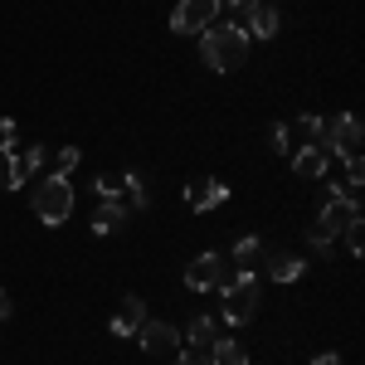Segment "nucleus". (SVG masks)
Instances as JSON below:
<instances>
[{
	"instance_id": "obj_1",
	"label": "nucleus",
	"mask_w": 365,
	"mask_h": 365,
	"mask_svg": "<svg viewBox=\"0 0 365 365\" xmlns=\"http://www.w3.org/2000/svg\"><path fill=\"white\" fill-rule=\"evenodd\" d=\"M200 58H205V68H215V73H234V68L249 58V34L234 25V20H220V25L200 29Z\"/></svg>"
},
{
	"instance_id": "obj_2",
	"label": "nucleus",
	"mask_w": 365,
	"mask_h": 365,
	"mask_svg": "<svg viewBox=\"0 0 365 365\" xmlns=\"http://www.w3.org/2000/svg\"><path fill=\"white\" fill-rule=\"evenodd\" d=\"M29 210H34L39 225H63L73 215V185H68V175H58V170L44 175L34 185V195H29Z\"/></svg>"
},
{
	"instance_id": "obj_3",
	"label": "nucleus",
	"mask_w": 365,
	"mask_h": 365,
	"mask_svg": "<svg viewBox=\"0 0 365 365\" xmlns=\"http://www.w3.org/2000/svg\"><path fill=\"white\" fill-rule=\"evenodd\" d=\"M220 302H225V322H229V327H244V322H253V317H258L263 292H258L253 268H244L239 278H225V282H220Z\"/></svg>"
},
{
	"instance_id": "obj_4",
	"label": "nucleus",
	"mask_w": 365,
	"mask_h": 365,
	"mask_svg": "<svg viewBox=\"0 0 365 365\" xmlns=\"http://www.w3.org/2000/svg\"><path fill=\"white\" fill-rule=\"evenodd\" d=\"M361 117L356 113H341V117H331V122H327V127H322V141H317V146H322V151H327V156H351V151H361Z\"/></svg>"
},
{
	"instance_id": "obj_5",
	"label": "nucleus",
	"mask_w": 365,
	"mask_h": 365,
	"mask_svg": "<svg viewBox=\"0 0 365 365\" xmlns=\"http://www.w3.org/2000/svg\"><path fill=\"white\" fill-rule=\"evenodd\" d=\"M215 15H220V0H180L170 10V29L175 34H200V29L215 25Z\"/></svg>"
},
{
	"instance_id": "obj_6",
	"label": "nucleus",
	"mask_w": 365,
	"mask_h": 365,
	"mask_svg": "<svg viewBox=\"0 0 365 365\" xmlns=\"http://www.w3.org/2000/svg\"><path fill=\"white\" fill-rule=\"evenodd\" d=\"M225 282V258L220 253H200L195 263L185 268V287L190 292H210V287H220Z\"/></svg>"
},
{
	"instance_id": "obj_7",
	"label": "nucleus",
	"mask_w": 365,
	"mask_h": 365,
	"mask_svg": "<svg viewBox=\"0 0 365 365\" xmlns=\"http://www.w3.org/2000/svg\"><path fill=\"white\" fill-rule=\"evenodd\" d=\"M317 225L327 229V234H331V239H336L341 229H351V225H361V205H356V200H327V205H322V215H317Z\"/></svg>"
},
{
	"instance_id": "obj_8",
	"label": "nucleus",
	"mask_w": 365,
	"mask_h": 365,
	"mask_svg": "<svg viewBox=\"0 0 365 365\" xmlns=\"http://www.w3.org/2000/svg\"><path fill=\"white\" fill-rule=\"evenodd\" d=\"M278 25H282V20H278V5H268V0H258L249 15L239 20V29H244L249 39H273V34H278Z\"/></svg>"
},
{
	"instance_id": "obj_9",
	"label": "nucleus",
	"mask_w": 365,
	"mask_h": 365,
	"mask_svg": "<svg viewBox=\"0 0 365 365\" xmlns=\"http://www.w3.org/2000/svg\"><path fill=\"white\" fill-rule=\"evenodd\" d=\"M225 200H229V185H225V180H195V185H185V205H190L195 215L220 210Z\"/></svg>"
},
{
	"instance_id": "obj_10",
	"label": "nucleus",
	"mask_w": 365,
	"mask_h": 365,
	"mask_svg": "<svg viewBox=\"0 0 365 365\" xmlns=\"http://www.w3.org/2000/svg\"><path fill=\"white\" fill-rule=\"evenodd\" d=\"M141 351H146V356H166V351H175V327H170V322H141Z\"/></svg>"
},
{
	"instance_id": "obj_11",
	"label": "nucleus",
	"mask_w": 365,
	"mask_h": 365,
	"mask_svg": "<svg viewBox=\"0 0 365 365\" xmlns=\"http://www.w3.org/2000/svg\"><path fill=\"white\" fill-rule=\"evenodd\" d=\"M141 322H146V302H141L137 292H132V297H122L117 312H113V331H117V336H137Z\"/></svg>"
},
{
	"instance_id": "obj_12",
	"label": "nucleus",
	"mask_w": 365,
	"mask_h": 365,
	"mask_svg": "<svg viewBox=\"0 0 365 365\" xmlns=\"http://www.w3.org/2000/svg\"><path fill=\"white\" fill-rule=\"evenodd\" d=\"M292 170H297L302 180H322V175L331 170V156H327L322 146H297V156H292Z\"/></svg>"
},
{
	"instance_id": "obj_13",
	"label": "nucleus",
	"mask_w": 365,
	"mask_h": 365,
	"mask_svg": "<svg viewBox=\"0 0 365 365\" xmlns=\"http://www.w3.org/2000/svg\"><path fill=\"white\" fill-rule=\"evenodd\" d=\"M122 225H127V205H122V200H98V215H93V234L103 239V234H117Z\"/></svg>"
},
{
	"instance_id": "obj_14",
	"label": "nucleus",
	"mask_w": 365,
	"mask_h": 365,
	"mask_svg": "<svg viewBox=\"0 0 365 365\" xmlns=\"http://www.w3.org/2000/svg\"><path fill=\"white\" fill-rule=\"evenodd\" d=\"M307 273V258H297V253H273L268 258V278L273 282H297Z\"/></svg>"
},
{
	"instance_id": "obj_15",
	"label": "nucleus",
	"mask_w": 365,
	"mask_h": 365,
	"mask_svg": "<svg viewBox=\"0 0 365 365\" xmlns=\"http://www.w3.org/2000/svg\"><path fill=\"white\" fill-rule=\"evenodd\" d=\"M44 166H49V146H25V151H15V170H20V180H34Z\"/></svg>"
},
{
	"instance_id": "obj_16",
	"label": "nucleus",
	"mask_w": 365,
	"mask_h": 365,
	"mask_svg": "<svg viewBox=\"0 0 365 365\" xmlns=\"http://www.w3.org/2000/svg\"><path fill=\"white\" fill-rule=\"evenodd\" d=\"M205 356H210V365H249L244 346H239V341H229V336H215V346H210Z\"/></svg>"
},
{
	"instance_id": "obj_17",
	"label": "nucleus",
	"mask_w": 365,
	"mask_h": 365,
	"mask_svg": "<svg viewBox=\"0 0 365 365\" xmlns=\"http://www.w3.org/2000/svg\"><path fill=\"white\" fill-rule=\"evenodd\" d=\"M215 336H220V322H215V317H195V322H190V346H195V351H210Z\"/></svg>"
},
{
	"instance_id": "obj_18",
	"label": "nucleus",
	"mask_w": 365,
	"mask_h": 365,
	"mask_svg": "<svg viewBox=\"0 0 365 365\" xmlns=\"http://www.w3.org/2000/svg\"><path fill=\"white\" fill-rule=\"evenodd\" d=\"M93 190H98V200H117L122 190H127V180H122L117 170H98V180H93Z\"/></svg>"
},
{
	"instance_id": "obj_19",
	"label": "nucleus",
	"mask_w": 365,
	"mask_h": 365,
	"mask_svg": "<svg viewBox=\"0 0 365 365\" xmlns=\"http://www.w3.org/2000/svg\"><path fill=\"white\" fill-rule=\"evenodd\" d=\"M25 180H20V170H15V151L10 146H0V190H20Z\"/></svg>"
},
{
	"instance_id": "obj_20",
	"label": "nucleus",
	"mask_w": 365,
	"mask_h": 365,
	"mask_svg": "<svg viewBox=\"0 0 365 365\" xmlns=\"http://www.w3.org/2000/svg\"><path fill=\"white\" fill-rule=\"evenodd\" d=\"M258 258H263V244H258L253 234H244V239L234 244V263H239V268H253Z\"/></svg>"
},
{
	"instance_id": "obj_21",
	"label": "nucleus",
	"mask_w": 365,
	"mask_h": 365,
	"mask_svg": "<svg viewBox=\"0 0 365 365\" xmlns=\"http://www.w3.org/2000/svg\"><path fill=\"white\" fill-rule=\"evenodd\" d=\"M268 146H273L278 156H287V151H292V127H287V122H273V127H268Z\"/></svg>"
},
{
	"instance_id": "obj_22",
	"label": "nucleus",
	"mask_w": 365,
	"mask_h": 365,
	"mask_svg": "<svg viewBox=\"0 0 365 365\" xmlns=\"http://www.w3.org/2000/svg\"><path fill=\"white\" fill-rule=\"evenodd\" d=\"M322 127H327V117H302V122H297L302 146H317V141H322Z\"/></svg>"
},
{
	"instance_id": "obj_23",
	"label": "nucleus",
	"mask_w": 365,
	"mask_h": 365,
	"mask_svg": "<svg viewBox=\"0 0 365 365\" xmlns=\"http://www.w3.org/2000/svg\"><path fill=\"white\" fill-rule=\"evenodd\" d=\"M122 180H127V190H132V205H137V210H146V205H151V190H146V175H122Z\"/></svg>"
},
{
	"instance_id": "obj_24",
	"label": "nucleus",
	"mask_w": 365,
	"mask_h": 365,
	"mask_svg": "<svg viewBox=\"0 0 365 365\" xmlns=\"http://www.w3.org/2000/svg\"><path fill=\"white\" fill-rule=\"evenodd\" d=\"M73 166H78V146H63V151H58V161H54V170H58V175H68Z\"/></svg>"
},
{
	"instance_id": "obj_25",
	"label": "nucleus",
	"mask_w": 365,
	"mask_h": 365,
	"mask_svg": "<svg viewBox=\"0 0 365 365\" xmlns=\"http://www.w3.org/2000/svg\"><path fill=\"white\" fill-rule=\"evenodd\" d=\"M0 146H10V151H15V146H20V127H15V122H10V117H5V122H0Z\"/></svg>"
},
{
	"instance_id": "obj_26",
	"label": "nucleus",
	"mask_w": 365,
	"mask_h": 365,
	"mask_svg": "<svg viewBox=\"0 0 365 365\" xmlns=\"http://www.w3.org/2000/svg\"><path fill=\"white\" fill-rule=\"evenodd\" d=\"M341 234H346V249H351V253H361V244H365V234H361V225L341 229Z\"/></svg>"
},
{
	"instance_id": "obj_27",
	"label": "nucleus",
	"mask_w": 365,
	"mask_h": 365,
	"mask_svg": "<svg viewBox=\"0 0 365 365\" xmlns=\"http://www.w3.org/2000/svg\"><path fill=\"white\" fill-rule=\"evenodd\" d=\"M253 5H258V0H229V10H234V25H239V20H244V15H249Z\"/></svg>"
},
{
	"instance_id": "obj_28",
	"label": "nucleus",
	"mask_w": 365,
	"mask_h": 365,
	"mask_svg": "<svg viewBox=\"0 0 365 365\" xmlns=\"http://www.w3.org/2000/svg\"><path fill=\"white\" fill-rule=\"evenodd\" d=\"M175 365H210V356H205V351H180Z\"/></svg>"
},
{
	"instance_id": "obj_29",
	"label": "nucleus",
	"mask_w": 365,
	"mask_h": 365,
	"mask_svg": "<svg viewBox=\"0 0 365 365\" xmlns=\"http://www.w3.org/2000/svg\"><path fill=\"white\" fill-rule=\"evenodd\" d=\"M5 317H10V297L0 292V322H5Z\"/></svg>"
},
{
	"instance_id": "obj_30",
	"label": "nucleus",
	"mask_w": 365,
	"mask_h": 365,
	"mask_svg": "<svg viewBox=\"0 0 365 365\" xmlns=\"http://www.w3.org/2000/svg\"><path fill=\"white\" fill-rule=\"evenodd\" d=\"M312 365H341V361H336V356H317Z\"/></svg>"
}]
</instances>
